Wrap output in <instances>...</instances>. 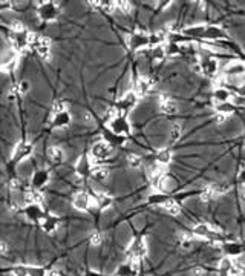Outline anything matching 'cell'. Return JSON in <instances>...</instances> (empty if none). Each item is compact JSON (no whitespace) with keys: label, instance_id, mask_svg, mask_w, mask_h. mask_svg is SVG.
I'll list each match as a JSON object with an SVG mask.
<instances>
[{"label":"cell","instance_id":"50","mask_svg":"<svg viewBox=\"0 0 245 276\" xmlns=\"http://www.w3.org/2000/svg\"><path fill=\"white\" fill-rule=\"evenodd\" d=\"M6 8H9V3H8V5H2V6H0V9H6Z\"/></svg>","mask_w":245,"mask_h":276},{"label":"cell","instance_id":"12","mask_svg":"<svg viewBox=\"0 0 245 276\" xmlns=\"http://www.w3.org/2000/svg\"><path fill=\"white\" fill-rule=\"evenodd\" d=\"M51 180V173L48 169H38L31 175V187L35 190H42Z\"/></svg>","mask_w":245,"mask_h":276},{"label":"cell","instance_id":"27","mask_svg":"<svg viewBox=\"0 0 245 276\" xmlns=\"http://www.w3.org/2000/svg\"><path fill=\"white\" fill-rule=\"evenodd\" d=\"M167 200H169V196L164 192H155V193L147 196V203L152 204V206H163Z\"/></svg>","mask_w":245,"mask_h":276},{"label":"cell","instance_id":"24","mask_svg":"<svg viewBox=\"0 0 245 276\" xmlns=\"http://www.w3.org/2000/svg\"><path fill=\"white\" fill-rule=\"evenodd\" d=\"M94 204H95L100 210H106V209H109V207H112L114 200H112V196H111V195H107V193H100V195H97V196H95Z\"/></svg>","mask_w":245,"mask_h":276},{"label":"cell","instance_id":"17","mask_svg":"<svg viewBox=\"0 0 245 276\" xmlns=\"http://www.w3.org/2000/svg\"><path fill=\"white\" fill-rule=\"evenodd\" d=\"M224 75L229 78H239V77H245V65L241 62L233 60L230 62L227 66H225Z\"/></svg>","mask_w":245,"mask_h":276},{"label":"cell","instance_id":"21","mask_svg":"<svg viewBox=\"0 0 245 276\" xmlns=\"http://www.w3.org/2000/svg\"><path fill=\"white\" fill-rule=\"evenodd\" d=\"M204 38H205L207 42H218V40H222V38H225V33H224L222 28L212 25V26L205 28Z\"/></svg>","mask_w":245,"mask_h":276},{"label":"cell","instance_id":"14","mask_svg":"<svg viewBox=\"0 0 245 276\" xmlns=\"http://www.w3.org/2000/svg\"><path fill=\"white\" fill-rule=\"evenodd\" d=\"M72 123V115L69 111H63V112H58L52 115V121L51 126L52 129H65Z\"/></svg>","mask_w":245,"mask_h":276},{"label":"cell","instance_id":"2","mask_svg":"<svg viewBox=\"0 0 245 276\" xmlns=\"http://www.w3.org/2000/svg\"><path fill=\"white\" fill-rule=\"evenodd\" d=\"M62 13V8L55 2H40L37 8V16L43 22H55Z\"/></svg>","mask_w":245,"mask_h":276},{"label":"cell","instance_id":"40","mask_svg":"<svg viewBox=\"0 0 245 276\" xmlns=\"http://www.w3.org/2000/svg\"><path fill=\"white\" fill-rule=\"evenodd\" d=\"M23 31H28L25 28V23H22L20 20H14L11 23V33H23Z\"/></svg>","mask_w":245,"mask_h":276},{"label":"cell","instance_id":"31","mask_svg":"<svg viewBox=\"0 0 245 276\" xmlns=\"http://www.w3.org/2000/svg\"><path fill=\"white\" fill-rule=\"evenodd\" d=\"M182 135V124L181 123H173L170 131H169V138H170V143H176L181 138Z\"/></svg>","mask_w":245,"mask_h":276},{"label":"cell","instance_id":"39","mask_svg":"<svg viewBox=\"0 0 245 276\" xmlns=\"http://www.w3.org/2000/svg\"><path fill=\"white\" fill-rule=\"evenodd\" d=\"M89 242L91 245H94V247H97V245H101L103 242V235L100 232H94L91 236H89Z\"/></svg>","mask_w":245,"mask_h":276},{"label":"cell","instance_id":"30","mask_svg":"<svg viewBox=\"0 0 245 276\" xmlns=\"http://www.w3.org/2000/svg\"><path fill=\"white\" fill-rule=\"evenodd\" d=\"M172 161V152L169 149H160L156 152V163L161 166H167Z\"/></svg>","mask_w":245,"mask_h":276},{"label":"cell","instance_id":"5","mask_svg":"<svg viewBox=\"0 0 245 276\" xmlns=\"http://www.w3.org/2000/svg\"><path fill=\"white\" fill-rule=\"evenodd\" d=\"M126 255L129 256L131 261H140L147 255V242L144 238L138 236V238H133L129 245H127Z\"/></svg>","mask_w":245,"mask_h":276},{"label":"cell","instance_id":"26","mask_svg":"<svg viewBox=\"0 0 245 276\" xmlns=\"http://www.w3.org/2000/svg\"><path fill=\"white\" fill-rule=\"evenodd\" d=\"M91 178L95 180V181H106L107 178H109V171L106 169V167L103 166H95L92 172H91Z\"/></svg>","mask_w":245,"mask_h":276},{"label":"cell","instance_id":"45","mask_svg":"<svg viewBox=\"0 0 245 276\" xmlns=\"http://www.w3.org/2000/svg\"><path fill=\"white\" fill-rule=\"evenodd\" d=\"M84 276H104V275L100 273V272H95V270H87V272L84 273Z\"/></svg>","mask_w":245,"mask_h":276},{"label":"cell","instance_id":"51","mask_svg":"<svg viewBox=\"0 0 245 276\" xmlns=\"http://www.w3.org/2000/svg\"><path fill=\"white\" fill-rule=\"evenodd\" d=\"M244 143H245V140H244Z\"/></svg>","mask_w":245,"mask_h":276},{"label":"cell","instance_id":"44","mask_svg":"<svg viewBox=\"0 0 245 276\" xmlns=\"http://www.w3.org/2000/svg\"><path fill=\"white\" fill-rule=\"evenodd\" d=\"M193 275H195V276H204V275H205V270H204L202 267H196V269L193 270Z\"/></svg>","mask_w":245,"mask_h":276},{"label":"cell","instance_id":"46","mask_svg":"<svg viewBox=\"0 0 245 276\" xmlns=\"http://www.w3.org/2000/svg\"><path fill=\"white\" fill-rule=\"evenodd\" d=\"M239 196H241V200L245 203V184H242V186L239 187Z\"/></svg>","mask_w":245,"mask_h":276},{"label":"cell","instance_id":"38","mask_svg":"<svg viewBox=\"0 0 245 276\" xmlns=\"http://www.w3.org/2000/svg\"><path fill=\"white\" fill-rule=\"evenodd\" d=\"M13 276H28V265H14L11 269Z\"/></svg>","mask_w":245,"mask_h":276},{"label":"cell","instance_id":"28","mask_svg":"<svg viewBox=\"0 0 245 276\" xmlns=\"http://www.w3.org/2000/svg\"><path fill=\"white\" fill-rule=\"evenodd\" d=\"M163 209L165 210V212H167L169 215H173V216H176V215H180L181 213V207H180V204L178 203H176L175 200H167V201H165L163 206Z\"/></svg>","mask_w":245,"mask_h":276},{"label":"cell","instance_id":"18","mask_svg":"<svg viewBox=\"0 0 245 276\" xmlns=\"http://www.w3.org/2000/svg\"><path fill=\"white\" fill-rule=\"evenodd\" d=\"M29 31H23V33H11V43L14 46V49L17 51H23L29 46Z\"/></svg>","mask_w":245,"mask_h":276},{"label":"cell","instance_id":"4","mask_svg":"<svg viewBox=\"0 0 245 276\" xmlns=\"http://www.w3.org/2000/svg\"><path fill=\"white\" fill-rule=\"evenodd\" d=\"M112 154H114V149L109 143L104 140H98L92 144L89 156L92 158V161H106L111 158Z\"/></svg>","mask_w":245,"mask_h":276},{"label":"cell","instance_id":"36","mask_svg":"<svg viewBox=\"0 0 245 276\" xmlns=\"http://www.w3.org/2000/svg\"><path fill=\"white\" fill-rule=\"evenodd\" d=\"M116 9L127 16V14H131L133 11V3L126 2V0H120V2H116Z\"/></svg>","mask_w":245,"mask_h":276},{"label":"cell","instance_id":"10","mask_svg":"<svg viewBox=\"0 0 245 276\" xmlns=\"http://www.w3.org/2000/svg\"><path fill=\"white\" fill-rule=\"evenodd\" d=\"M94 169V166H92V158L89 155H86L83 154L80 158H78L77 164H75V173L78 178H86V176H89L91 172Z\"/></svg>","mask_w":245,"mask_h":276},{"label":"cell","instance_id":"19","mask_svg":"<svg viewBox=\"0 0 245 276\" xmlns=\"http://www.w3.org/2000/svg\"><path fill=\"white\" fill-rule=\"evenodd\" d=\"M160 109L165 115H175L176 112H178V103H176L173 98H170L167 95H163L161 102H160Z\"/></svg>","mask_w":245,"mask_h":276},{"label":"cell","instance_id":"13","mask_svg":"<svg viewBox=\"0 0 245 276\" xmlns=\"http://www.w3.org/2000/svg\"><path fill=\"white\" fill-rule=\"evenodd\" d=\"M152 89V80L147 75H140L136 80L133 82V92L136 97H146Z\"/></svg>","mask_w":245,"mask_h":276},{"label":"cell","instance_id":"32","mask_svg":"<svg viewBox=\"0 0 245 276\" xmlns=\"http://www.w3.org/2000/svg\"><path fill=\"white\" fill-rule=\"evenodd\" d=\"M164 49H165V55L167 57H175V55L181 54V45H178V43H165Z\"/></svg>","mask_w":245,"mask_h":276},{"label":"cell","instance_id":"37","mask_svg":"<svg viewBox=\"0 0 245 276\" xmlns=\"http://www.w3.org/2000/svg\"><path fill=\"white\" fill-rule=\"evenodd\" d=\"M100 9H103V11L107 13V14H112L116 9V2H112V0H101Z\"/></svg>","mask_w":245,"mask_h":276},{"label":"cell","instance_id":"49","mask_svg":"<svg viewBox=\"0 0 245 276\" xmlns=\"http://www.w3.org/2000/svg\"><path fill=\"white\" fill-rule=\"evenodd\" d=\"M48 276H62V273H58L57 270H51V272H48Z\"/></svg>","mask_w":245,"mask_h":276},{"label":"cell","instance_id":"22","mask_svg":"<svg viewBox=\"0 0 245 276\" xmlns=\"http://www.w3.org/2000/svg\"><path fill=\"white\" fill-rule=\"evenodd\" d=\"M213 100L214 103H225V102H231V92L229 87L225 86H216L213 89Z\"/></svg>","mask_w":245,"mask_h":276},{"label":"cell","instance_id":"48","mask_svg":"<svg viewBox=\"0 0 245 276\" xmlns=\"http://www.w3.org/2000/svg\"><path fill=\"white\" fill-rule=\"evenodd\" d=\"M239 180H241L242 184H245V169L241 171V173H239Z\"/></svg>","mask_w":245,"mask_h":276},{"label":"cell","instance_id":"34","mask_svg":"<svg viewBox=\"0 0 245 276\" xmlns=\"http://www.w3.org/2000/svg\"><path fill=\"white\" fill-rule=\"evenodd\" d=\"M127 164H129L132 169H138V167L141 166L143 160H141V156L138 154H127Z\"/></svg>","mask_w":245,"mask_h":276},{"label":"cell","instance_id":"20","mask_svg":"<svg viewBox=\"0 0 245 276\" xmlns=\"http://www.w3.org/2000/svg\"><path fill=\"white\" fill-rule=\"evenodd\" d=\"M46 155H48L49 161L54 163V164H62L66 158L65 151L60 146H49L48 151H46Z\"/></svg>","mask_w":245,"mask_h":276},{"label":"cell","instance_id":"7","mask_svg":"<svg viewBox=\"0 0 245 276\" xmlns=\"http://www.w3.org/2000/svg\"><path fill=\"white\" fill-rule=\"evenodd\" d=\"M34 152V146L33 143H29V141H18L14 147V151H13V163L16 164H20L23 163L25 160H28L29 156L33 155Z\"/></svg>","mask_w":245,"mask_h":276},{"label":"cell","instance_id":"35","mask_svg":"<svg viewBox=\"0 0 245 276\" xmlns=\"http://www.w3.org/2000/svg\"><path fill=\"white\" fill-rule=\"evenodd\" d=\"M165 57H167V55H165L164 45L156 46V48H152V58H153L155 62H161V60H164Z\"/></svg>","mask_w":245,"mask_h":276},{"label":"cell","instance_id":"33","mask_svg":"<svg viewBox=\"0 0 245 276\" xmlns=\"http://www.w3.org/2000/svg\"><path fill=\"white\" fill-rule=\"evenodd\" d=\"M28 276H48V270L42 265H28Z\"/></svg>","mask_w":245,"mask_h":276},{"label":"cell","instance_id":"1","mask_svg":"<svg viewBox=\"0 0 245 276\" xmlns=\"http://www.w3.org/2000/svg\"><path fill=\"white\" fill-rule=\"evenodd\" d=\"M107 127H109V131L118 137H124V135H129L132 132V126H131V121L127 115L124 114H116L114 118H111L109 121H107Z\"/></svg>","mask_w":245,"mask_h":276},{"label":"cell","instance_id":"8","mask_svg":"<svg viewBox=\"0 0 245 276\" xmlns=\"http://www.w3.org/2000/svg\"><path fill=\"white\" fill-rule=\"evenodd\" d=\"M127 46L133 51H143L147 46H149V35L143 31H136L132 33L131 35H127Z\"/></svg>","mask_w":245,"mask_h":276},{"label":"cell","instance_id":"23","mask_svg":"<svg viewBox=\"0 0 245 276\" xmlns=\"http://www.w3.org/2000/svg\"><path fill=\"white\" fill-rule=\"evenodd\" d=\"M205 28L204 25H192L182 29V35L185 38H204L205 34Z\"/></svg>","mask_w":245,"mask_h":276},{"label":"cell","instance_id":"29","mask_svg":"<svg viewBox=\"0 0 245 276\" xmlns=\"http://www.w3.org/2000/svg\"><path fill=\"white\" fill-rule=\"evenodd\" d=\"M17 65H18V58L14 55V57H11V58H8L5 63H0V71L6 72V74H11V72L16 71Z\"/></svg>","mask_w":245,"mask_h":276},{"label":"cell","instance_id":"25","mask_svg":"<svg viewBox=\"0 0 245 276\" xmlns=\"http://www.w3.org/2000/svg\"><path fill=\"white\" fill-rule=\"evenodd\" d=\"M214 111H216V114H221V115L229 117V115L234 114V111H236V106H234L231 102L216 103V104H214Z\"/></svg>","mask_w":245,"mask_h":276},{"label":"cell","instance_id":"15","mask_svg":"<svg viewBox=\"0 0 245 276\" xmlns=\"http://www.w3.org/2000/svg\"><path fill=\"white\" fill-rule=\"evenodd\" d=\"M60 224H62V221L57 215H46L40 223V227L45 233L51 235V233H55L58 230Z\"/></svg>","mask_w":245,"mask_h":276},{"label":"cell","instance_id":"3","mask_svg":"<svg viewBox=\"0 0 245 276\" xmlns=\"http://www.w3.org/2000/svg\"><path fill=\"white\" fill-rule=\"evenodd\" d=\"M201 74H204L205 77L213 78L216 77L219 72V60L216 57H212V54L209 51L201 52Z\"/></svg>","mask_w":245,"mask_h":276},{"label":"cell","instance_id":"47","mask_svg":"<svg viewBox=\"0 0 245 276\" xmlns=\"http://www.w3.org/2000/svg\"><path fill=\"white\" fill-rule=\"evenodd\" d=\"M84 121L86 123H94V117L91 114H84Z\"/></svg>","mask_w":245,"mask_h":276},{"label":"cell","instance_id":"9","mask_svg":"<svg viewBox=\"0 0 245 276\" xmlns=\"http://www.w3.org/2000/svg\"><path fill=\"white\" fill-rule=\"evenodd\" d=\"M72 206H74V209L78 210V212H87L92 206V196L87 192H83V190L77 192L72 196Z\"/></svg>","mask_w":245,"mask_h":276},{"label":"cell","instance_id":"16","mask_svg":"<svg viewBox=\"0 0 245 276\" xmlns=\"http://www.w3.org/2000/svg\"><path fill=\"white\" fill-rule=\"evenodd\" d=\"M221 250L224 252L225 256H229V258H236V256L244 253L242 244L236 241H224L221 244Z\"/></svg>","mask_w":245,"mask_h":276},{"label":"cell","instance_id":"6","mask_svg":"<svg viewBox=\"0 0 245 276\" xmlns=\"http://www.w3.org/2000/svg\"><path fill=\"white\" fill-rule=\"evenodd\" d=\"M136 104H138V97H136V94L133 91H126L123 94V97L118 100V103H116L115 109L118 111V114L127 115L131 111L135 109Z\"/></svg>","mask_w":245,"mask_h":276},{"label":"cell","instance_id":"43","mask_svg":"<svg viewBox=\"0 0 245 276\" xmlns=\"http://www.w3.org/2000/svg\"><path fill=\"white\" fill-rule=\"evenodd\" d=\"M227 118L229 117H225V115H221V114H216V118H214V121H216L218 124H222L227 121Z\"/></svg>","mask_w":245,"mask_h":276},{"label":"cell","instance_id":"41","mask_svg":"<svg viewBox=\"0 0 245 276\" xmlns=\"http://www.w3.org/2000/svg\"><path fill=\"white\" fill-rule=\"evenodd\" d=\"M63 111H67V106L65 102H55L54 106H52V115L54 114H58V112H63Z\"/></svg>","mask_w":245,"mask_h":276},{"label":"cell","instance_id":"42","mask_svg":"<svg viewBox=\"0 0 245 276\" xmlns=\"http://www.w3.org/2000/svg\"><path fill=\"white\" fill-rule=\"evenodd\" d=\"M9 253V244L6 241H0V255L6 256Z\"/></svg>","mask_w":245,"mask_h":276},{"label":"cell","instance_id":"11","mask_svg":"<svg viewBox=\"0 0 245 276\" xmlns=\"http://www.w3.org/2000/svg\"><path fill=\"white\" fill-rule=\"evenodd\" d=\"M23 213L26 220L31 223H42V220L46 216L42 204H26L23 207Z\"/></svg>","mask_w":245,"mask_h":276}]
</instances>
